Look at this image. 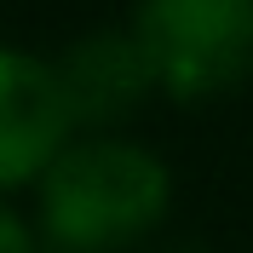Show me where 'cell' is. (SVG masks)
<instances>
[{"instance_id":"obj_3","label":"cell","mask_w":253,"mask_h":253,"mask_svg":"<svg viewBox=\"0 0 253 253\" xmlns=\"http://www.w3.org/2000/svg\"><path fill=\"white\" fill-rule=\"evenodd\" d=\"M81 138L52 58L0 46V196L35 190L41 173Z\"/></svg>"},{"instance_id":"obj_5","label":"cell","mask_w":253,"mask_h":253,"mask_svg":"<svg viewBox=\"0 0 253 253\" xmlns=\"http://www.w3.org/2000/svg\"><path fill=\"white\" fill-rule=\"evenodd\" d=\"M0 253H41L35 219H23L12 207V196H0Z\"/></svg>"},{"instance_id":"obj_2","label":"cell","mask_w":253,"mask_h":253,"mask_svg":"<svg viewBox=\"0 0 253 253\" xmlns=\"http://www.w3.org/2000/svg\"><path fill=\"white\" fill-rule=\"evenodd\" d=\"M132 41L173 104H207L253 75V0H138Z\"/></svg>"},{"instance_id":"obj_6","label":"cell","mask_w":253,"mask_h":253,"mask_svg":"<svg viewBox=\"0 0 253 253\" xmlns=\"http://www.w3.org/2000/svg\"><path fill=\"white\" fill-rule=\"evenodd\" d=\"M167 253H207V248H202V242H173Z\"/></svg>"},{"instance_id":"obj_1","label":"cell","mask_w":253,"mask_h":253,"mask_svg":"<svg viewBox=\"0 0 253 253\" xmlns=\"http://www.w3.org/2000/svg\"><path fill=\"white\" fill-rule=\"evenodd\" d=\"M167 207L173 173L150 144L86 132L35 184V236L52 253H126L167 224Z\"/></svg>"},{"instance_id":"obj_4","label":"cell","mask_w":253,"mask_h":253,"mask_svg":"<svg viewBox=\"0 0 253 253\" xmlns=\"http://www.w3.org/2000/svg\"><path fill=\"white\" fill-rule=\"evenodd\" d=\"M58 86L75 110V126L86 132H115L126 115L144 110V98H156V75L144 63V46L132 29H86L52 58Z\"/></svg>"}]
</instances>
